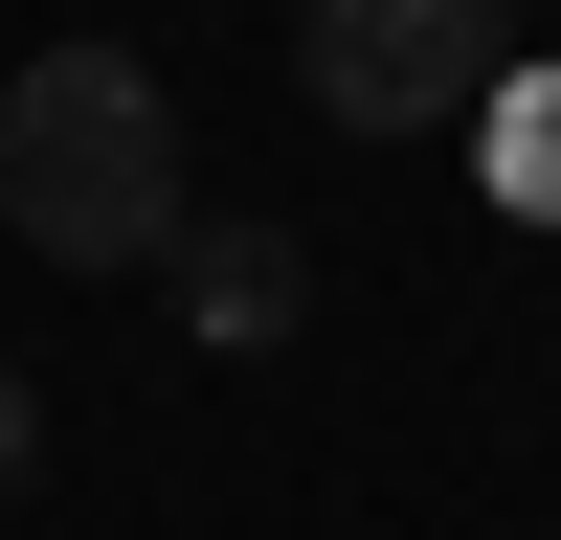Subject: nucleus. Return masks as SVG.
Returning a JSON list of instances; mask_svg holds the SVG:
<instances>
[{
  "label": "nucleus",
  "mask_w": 561,
  "mask_h": 540,
  "mask_svg": "<svg viewBox=\"0 0 561 540\" xmlns=\"http://www.w3.org/2000/svg\"><path fill=\"white\" fill-rule=\"evenodd\" d=\"M0 225L45 270H180V113L135 45H45L0 90Z\"/></svg>",
  "instance_id": "obj_1"
},
{
  "label": "nucleus",
  "mask_w": 561,
  "mask_h": 540,
  "mask_svg": "<svg viewBox=\"0 0 561 540\" xmlns=\"http://www.w3.org/2000/svg\"><path fill=\"white\" fill-rule=\"evenodd\" d=\"M0 495H45V383L0 360Z\"/></svg>",
  "instance_id": "obj_5"
},
{
  "label": "nucleus",
  "mask_w": 561,
  "mask_h": 540,
  "mask_svg": "<svg viewBox=\"0 0 561 540\" xmlns=\"http://www.w3.org/2000/svg\"><path fill=\"white\" fill-rule=\"evenodd\" d=\"M293 90L337 135H382V158H404V135H472L494 90H517V0H314V23H293Z\"/></svg>",
  "instance_id": "obj_2"
},
{
  "label": "nucleus",
  "mask_w": 561,
  "mask_h": 540,
  "mask_svg": "<svg viewBox=\"0 0 561 540\" xmlns=\"http://www.w3.org/2000/svg\"><path fill=\"white\" fill-rule=\"evenodd\" d=\"M472 158H494V203H517V225H561V68L494 90V113H472Z\"/></svg>",
  "instance_id": "obj_4"
},
{
  "label": "nucleus",
  "mask_w": 561,
  "mask_h": 540,
  "mask_svg": "<svg viewBox=\"0 0 561 540\" xmlns=\"http://www.w3.org/2000/svg\"><path fill=\"white\" fill-rule=\"evenodd\" d=\"M293 315H314V248H293V225H180V338H203V360H270Z\"/></svg>",
  "instance_id": "obj_3"
}]
</instances>
